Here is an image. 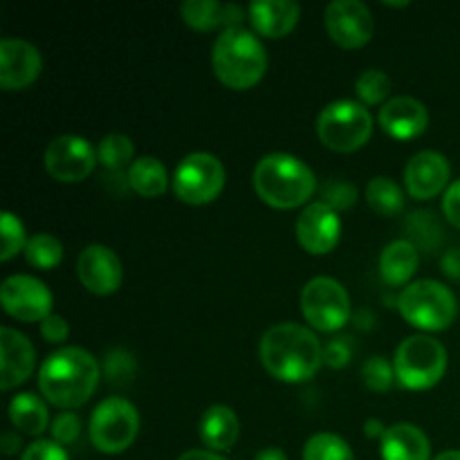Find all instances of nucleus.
I'll return each mask as SVG.
<instances>
[{
	"label": "nucleus",
	"mask_w": 460,
	"mask_h": 460,
	"mask_svg": "<svg viewBox=\"0 0 460 460\" xmlns=\"http://www.w3.org/2000/svg\"><path fill=\"white\" fill-rule=\"evenodd\" d=\"M261 362L281 382H305L323 364V346L313 331L295 322L277 323L261 337Z\"/></svg>",
	"instance_id": "obj_1"
},
{
	"label": "nucleus",
	"mask_w": 460,
	"mask_h": 460,
	"mask_svg": "<svg viewBox=\"0 0 460 460\" xmlns=\"http://www.w3.org/2000/svg\"><path fill=\"white\" fill-rule=\"evenodd\" d=\"M99 385V364L88 350L66 346L48 355L39 371V389L49 404L76 409L90 400Z\"/></svg>",
	"instance_id": "obj_2"
},
{
	"label": "nucleus",
	"mask_w": 460,
	"mask_h": 460,
	"mask_svg": "<svg viewBox=\"0 0 460 460\" xmlns=\"http://www.w3.org/2000/svg\"><path fill=\"white\" fill-rule=\"evenodd\" d=\"M252 182L261 200L274 209H295L305 205L317 189L310 166L290 153H270L261 157Z\"/></svg>",
	"instance_id": "obj_3"
},
{
	"label": "nucleus",
	"mask_w": 460,
	"mask_h": 460,
	"mask_svg": "<svg viewBox=\"0 0 460 460\" xmlns=\"http://www.w3.org/2000/svg\"><path fill=\"white\" fill-rule=\"evenodd\" d=\"M214 75L227 88L247 90L263 79L268 70V52L263 43L245 27L223 30L211 48Z\"/></svg>",
	"instance_id": "obj_4"
},
{
	"label": "nucleus",
	"mask_w": 460,
	"mask_h": 460,
	"mask_svg": "<svg viewBox=\"0 0 460 460\" xmlns=\"http://www.w3.org/2000/svg\"><path fill=\"white\" fill-rule=\"evenodd\" d=\"M398 310L411 326L420 331H445L452 326L458 313L456 295L445 283L434 279H420L398 295Z\"/></svg>",
	"instance_id": "obj_5"
},
{
	"label": "nucleus",
	"mask_w": 460,
	"mask_h": 460,
	"mask_svg": "<svg viewBox=\"0 0 460 460\" xmlns=\"http://www.w3.org/2000/svg\"><path fill=\"white\" fill-rule=\"evenodd\" d=\"M395 377L404 389L425 391L438 385L447 371V350L429 335L407 337L395 349Z\"/></svg>",
	"instance_id": "obj_6"
},
{
	"label": "nucleus",
	"mask_w": 460,
	"mask_h": 460,
	"mask_svg": "<svg viewBox=\"0 0 460 460\" xmlns=\"http://www.w3.org/2000/svg\"><path fill=\"white\" fill-rule=\"evenodd\" d=\"M373 117L362 103L340 99L319 112L317 135L323 146L337 153H350L362 148L371 139Z\"/></svg>",
	"instance_id": "obj_7"
},
{
	"label": "nucleus",
	"mask_w": 460,
	"mask_h": 460,
	"mask_svg": "<svg viewBox=\"0 0 460 460\" xmlns=\"http://www.w3.org/2000/svg\"><path fill=\"white\" fill-rule=\"evenodd\" d=\"M139 413L126 398H106L90 416V443L102 454H121L135 443Z\"/></svg>",
	"instance_id": "obj_8"
},
{
	"label": "nucleus",
	"mask_w": 460,
	"mask_h": 460,
	"mask_svg": "<svg viewBox=\"0 0 460 460\" xmlns=\"http://www.w3.org/2000/svg\"><path fill=\"white\" fill-rule=\"evenodd\" d=\"M301 313L314 331H341L350 319V296L335 279L314 277L301 290Z\"/></svg>",
	"instance_id": "obj_9"
},
{
	"label": "nucleus",
	"mask_w": 460,
	"mask_h": 460,
	"mask_svg": "<svg viewBox=\"0 0 460 460\" xmlns=\"http://www.w3.org/2000/svg\"><path fill=\"white\" fill-rule=\"evenodd\" d=\"M223 187V162L211 153H191L175 166L173 191L187 205H207L220 196Z\"/></svg>",
	"instance_id": "obj_10"
},
{
	"label": "nucleus",
	"mask_w": 460,
	"mask_h": 460,
	"mask_svg": "<svg viewBox=\"0 0 460 460\" xmlns=\"http://www.w3.org/2000/svg\"><path fill=\"white\" fill-rule=\"evenodd\" d=\"M0 304L18 322H43L52 314V292L30 274H13L3 281Z\"/></svg>",
	"instance_id": "obj_11"
},
{
	"label": "nucleus",
	"mask_w": 460,
	"mask_h": 460,
	"mask_svg": "<svg viewBox=\"0 0 460 460\" xmlns=\"http://www.w3.org/2000/svg\"><path fill=\"white\" fill-rule=\"evenodd\" d=\"M97 151L88 139L79 135H61L52 139L45 151V169L54 180L63 184L81 182L88 178L97 164Z\"/></svg>",
	"instance_id": "obj_12"
},
{
	"label": "nucleus",
	"mask_w": 460,
	"mask_h": 460,
	"mask_svg": "<svg viewBox=\"0 0 460 460\" xmlns=\"http://www.w3.org/2000/svg\"><path fill=\"white\" fill-rule=\"evenodd\" d=\"M323 22H326L328 36L344 49L362 48L371 40L373 31H376L371 9L359 0H335V3H331L323 13Z\"/></svg>",
	"instance_id": "obj_13"
},
{
	"label": "nucleus",
	"mask_w": 460,
	"mask_h": 460,
	"mask_svg": "<svg viewBox=\"0 0 460 460\" xmlns=\"http://www.w3.org/2000/svg\"><path fill=\"white\" fill-rule=\"evenodd\" d=\"M341 236V220L326 202H313L305 207L296 220V238L305 252L314 256L328 254L335 250Z\"/></svg>",
	"instance_id": "obj_14"
},
{
	"label": "nucleus",
	"mask_w": 460,
	"mask_h": 460,
	"mask_svg": "<svg viewBox=\"0 0 460 460\" xmlns=\"http://www.w3.org/2000/svg\"><path fill=\"white\" fill-rule=\"evenodd\" d=\"M76 272H79L85 290L102 296L112 295L121 286V279H124L119 256L106 245L85 247L79 254V261H76Z\"/></svg>",
	"instance_id": "obj_15"
},
{
	"label": "nucleus",
	"mask_w": 460,
	"mask_h": 460,
	"mask_svg": "<svg viewBox=\"0 0 460 460\" xmlns=\"http://www.w3.org/2000/svg\"><path fill=\"white\" fill-rule=\"evenodd\" d=\"M40 52L22 39L0 40V85L4 90H21L34 84L40 75Z\"/></svg>",
	"instance_id": "obj_16"
},
{
	"label": "nucleus",
	"mask_w": 460,
	"mask_h": 460,
	"mask_svg": "<svg viewBox=\"0 0 460 460\" xmlns=\"http://www.w3.org/2000/svg\"><path fill=\"white\" fill-rule=\"evenodd\" d=\"M449 175H452V166L443 153L420 151L409 160L404 169V184L411 198L429 200L447 187Z\"/></svg>",
	"instance_id": "obj_17"
},
{
	"label": "nucleus",
	"mask_w": 460,
	"mask_h": 460,
	"mask_svg": "<svg viewBox=\"0 0 460 460\" xmlns=\"http://www.w3.org/2000/svg\"><path fill=\"white\" fill-rule=\"evenodd\" d=\"M0 386L3 391L22 385L34 373L36 353L31 341L13 328H0Z\"/></svg>",
	"instance_id": "obj_18"
},
{
	"label": "nucleus",
	"mask_w": 460,
	"mask_h": 460,
	"mask_svg": "<svg viewBox=\"0 0 460 460\" xmlns=\"http://www.w3.org/2000/svg\"><path fill=\"white\" fill-rule=\"evenodd\" d=\"M380 126L395 139H413L429 126V111L413 97H395L380 108Z\"/></svg>",
	"instance_id": "obj_19"
},
{
	"label": "nucleus",
	"mask_w": 460,
	"mask_h": 460,
	"mask_svg": "<svg viewBox=\"0 0 460 460\" xmlns=\"http://www.w3.org/2000/svg\"><path fill=\"white\" fill-rule=\"evenodd\" d=\"M252 27L268 39H283L295 30L301 4L295 0H256L247 7Z\"/></svg>",
	"instance_id": "obj_20"
},
{
	"label": "nucleus",
	"mask_w": 460,
	"mask_h": 460,
	"mask_svg": "<svg viewBox=\"0 0 460 460\" xmlns=\"http://www.w3.org/2000/svg\"><path fill=\"white\" fill-rule=\"evenodd\" d=\"M184 22L193 30L211 31L216 27L225 25V30L241 27L245 21V12L238 4H223L218 0H187L180 4Z\"/></svg>",
	"instance_id": "obj_21"
},
{
	"label": "nucleus",
	"mask_w": 460,
	"mask_h": 460,
	"mask_svg": "<svg viewBox=\"0 0 460 460\" xmlns=\"http://www.w3.org/2000/svg\"><path fill=\"white\" fill-rule=\"evenodd\" d=\"M431 445L425 431L416 425L400 422L382 436V460H429Z\"/></svg>",
	"instance_id": "obj_22"
},
{
	"label": "nucleus",
	"mask_w": 460,
	"mask_h": 460,
	"mask_svg": "<svg viewBox=\"0 0 460 460\" xmlns=\"http://www.w3.org/2000/svg\"><path fill=\"white\" fill-rule=\"evenodd\" d=\"M238 431H241V425H238L236 413L225 404H211L198 422L200 440L216 452H225L232 447L238 440Z\"/></svg>",
	"instance_id": "obj_23"
},
{
	"label": "nucleus",
	"mask_w": 460,
	"mask_h": 460,
	"mask_svg": "<svg viewBox=\"0 0 460 460\" xmlns=\"http://www.w3.org/2000/svg\"><path fill=\"white\" fill-rule=\"evenodd\" d=\"M418 263H420V256L411 241H394L382 250L380 274L386 286H409Z\"/></svg>",
	"instance_id": "obj_24"
},
{
	"label": "nucleus",
	"mask_w": 460,
	"mask_h": 460,
	"mask_svg": "<svg viewBox=\"0 0 460 460\" xmlns=\"http://www.w3.org/2000/svg\"><path fill=\"white\" fill-rule=\"evenodd\" d=\"M9 420L18 431L27 436H40L48 429L49 422L48 407L34 394H18L9 402Z\"/></svg>",
	"instance_id": "obj_25"
},
{
	"label": "nucleus",
	"mask_w": 460,
	"mask_h": 460,
	"mask_svg": "<svg viewBox=\"0 0 460 460\" xmlns=\"http://www.w3.org/2000/svg\"><path fill=\"white\" fill-rule=\"evenodd\" d=\"M128 184L135 193L144 198H157L166 191L169 187V178H166V169L157 157L144 155L137 157L133 164L128 166Z\"/></svg>",
	"instance_id": "obj_26"
},
{
	"label": "nucleus",
	"mask_w": 460,
	"mask_h": 460,
	"mask_svg": "<svg viewBox=\"0 0 460 460\" xmlns=\"http://www.w3.org/2000/svg\"><path fill=\"white\" fill-rule=\"evenodd\" d=\"M367 202L376 214L391 218L404 209V193L395 180L380 175L367 184Z\"/></svg>",
	"instance_id": "obj_27"
},
{
	"label": "nucleus",
	"mask_w": 460,
	"mask_h": 460,
	"mask_svg": "<svg viewBox=\"0 0 460 460\" xmlns=\"http://www.w3.org/2000/svg\"><path fill=\"white\" fill-rule=\"evenodd\" d=\"M27 263L39 270H52L63 261V245L52 234H34L25 245Z\"/></svg>",
	"instance_id": "obj_28"
},
{
	"label": "nucleus",
	"mask_w": 460,
	"mask_h": 460,
	"mask_svg": "<svg viewBox=\"0 0 460 460\" xmlns=\"http://www.w3.org/2000/svg\"><path fill=\"white\" fill-rule=\"evenodd\" d=\"M304 460H355L353 449L337 434H314L305 443Z\"/></svg>",
	"instance_id": "obj_29"
},
{
	"label": "nucleus",
	"mask_w": 460,
	"mask_h": 460,
	"mask_svg": "<svg viewBox=\"0 0 460 460\" xmlns=\"http://www.w3.org/2000/svg\"><path fill=\"white\" fill-rule=\"evenodd\" d=\"M135 146L130 137L119 133L106 135L97 146V157L108 171H121L126 164H133Z\"/></svg>",
	"instance_id": "obj_30"
},
{
	"label": "nucleus",
	"mask_w": 460,
	"mask_h": 460,
	"mask_svg": "<svg viewBox=\"0 0 460 460\" xmlns=\"http://www.w3.org/2000/svg\"><path fill=\"white\" fill-rule=\"evenodd\" d=\"M355 93L367 106L382 103L391 93V79L382 70H364L355 81Z\"/></svg>",
	"instance_id": "obj_31"
},
{
	"label": "nucleus",
	"mask_w": 460,
	"mask_h": 460,
	"mask_svg": "<svg viewBox=\"0 0 460 460\" xmlns=\"http://www.w3.org/2000/svg\"><path fill=\"white\" fill-rule=\"evenodd\" d=\"M0 236H3V250H0V261H9L18 254L21 250H25L27 238H25V227H22L21 218L13 216L12 211H4L0 216Z\"/></svg>",
	"instance_id": "obj_32"
},
{
	"label": "nucleus",
	"mask_w": 460,
	"mask_h": 460,
	"mask_svg": "<svg viewBox=\"0 0 460 460\" xmlns=\"http://www.w3.org/2000/svg\"><path fill=\"white\" fill-rule=\"evenodd\" d=\"M362 380L371 391H376V394H385V391H389L391 386H394V382L398 380V377H395V368L389 359L371 358L364 362Z\"/></svg>",
	"instance_id": "obj_33"
},
{
	"label": "nucleus",
	"mask_w": 460,
	"mask_h": 460,
	"mask_svg": "<svg viewBox=\"0 0 460 460\" xmlns=\"http://www.w3.org/2000/svg\"><path fill=\"white\" fill-rule=\"evenodd\" d=\"M103 371L111 385L121 386L135 376V358L124 349H112L106 353V362H103Z\"/></svg>",
	"instance_id": "obj_34"
},
{
	"label": "nucleus",
	"mask_w": 460,
	"mask_h": 460,
	"mask_svg": "<svg viewBox=\"0 0 460 460\" xmlns=\"http://www.w3.org/2000/svg\"><path fill=\"white\" fill-rule=\"evenodd\" d=\"M322 202H326L335 211L350 209L358 200V191H355L353 184L344 182V180H328L322 187Z\"/></svg>",
	"instance_id": "obj_35"
},
{
	"label": "nucleus",
	"mask_w": 460,
	"mask_h": 460,
	"mask_svg": "<svg viewBox=\"0 0 460 460\" xmlns=\"http://www.w3.org/2000/svg\"><path fill=\"white\" fill-rule=\"evenodd\" d=\"M49 434H52L54 443H58L61 447H63V445L75 443V440L79 438V434H81L79 416H76V413H72V411L58 413V416L52 420V425H49Z\"/></svg>",
	"instance_id": "obj_36"
},
{
	"label": "nucleus",
	"mask_w": 460,
	"mask_h": 460,
	"mask_svg": "<svg viewBox=\"0 0 460 460\" xmlns=\"http://www.w3.org/2000/svg\"><path fill=\"white\" fill-rule=\"evenodd\" d=\"M350 358H353L350 337H335L323 346V364H328L331 368H344L350 362Z\"/></svg>",
	"instance_id": "obj_37"
},
{
	"label": "nucleus",
	"mask_w": 460,
	"mask_h": 460,
	"mask_svg": "<svg viewBox=\"0 0 460 460\" xmlns=\"http://www.w3.org/2000/svg\"><path fill=\"white\" fill-rule=\"evenodd\" d=\"M21 460H70L67 452L54 440H36L22 452Z\"/></svg>",
	"instance_id": "obj_38"
},
{
	"label": "nucleus",
	"mask_w": 460,
	"mask_h": 460,
	"mask_svg": "<svg viewBox=\"0 0 460 460\" xmlns=\"http://www.w3.org/2000/svg\"><path fill=\"white\" fill-rule=\"evenodd\" d=\"M40 335L49 344H61L70 335V326H67L66 317H61V314H49L48 319L40 322Z\"/></svg>",
	"instance_id": "obj_39"
},
{
	"label": "nucleus",
	"mask_w": 460,
	"mask_h": 460,
	"mask_svg": "<svg viewBox=\"0 0 460 460\" xmlns=\"http://www.w3.org/2000/svg\"><path fill=\"white\" fill-rule=\"evenodd\" d=\"M443 211L445 218H447L454 227L460 229V180L449 184L447 191H445Z\"/></svg>",
	"instance_id": "obj_40"
},
{
	"label": "nucleus",
	"mask_w": 460,
	"mask_h": 460,
	"mask_svg": "<svg viewBox=\"0 0 460 460\" xmlns=\"http://www.w3.org/2000/svg\"><path fill=\"white\" fill-rule=\"evenodd\" d=\"M443 270L447 277H460V250H449L447 254L443 256Z\"/></svg>",
	"instance_id": "obj_41"
},
{
	"label": "nucleus",
	"mask_w": 460,
	"mask_h": 460,
	"mask_svg": "<svg viewBox=\"0 0 460 460\" xmlns=\"http://www.w3.org/2000/svg\"><path fill=\"white\" fill-rule=\"evenodd\" d=\"M0 449H3L4 456H13V454L21 449V438L13 431H4L3 438H0Z\"/></svg>",
	"instance_id": "obj_42"
},
{
	"label": "nucleus",
	"mask_w": 460,
	"mask_h": 460,
	"mask_svg": "<svg viewBox=\"0 0 460 460\" xmlns=\"http://www.w3.org/2000/svg\"><path fill=\"white\" fill-rule=\"evenodd\" d=\"M364 431H367L368 438H380L382 440V436L386 434V427H385V422L377 420V418H368L367 425H364Z\"/></svg>",
	"instance_id": "obj_43"
},
{
	"label": "nucleus",
	"mask_w": 460,
	"mask_h": 460,
	"mask_svg": "<svg viewBox=\"0 0 460 460\" xmlns=\"http://www.w3.org/2000/svg\"><path fill=\"white\" fill-rule=\"evenodd\" d=\"M178 460H227V458L218 456L216 452H205V449H189V452H184Z\"/></svg>",
	"instance_id": "obj_44"
},
{
	"label": "nucleus",
	"mask_w": 460,
	"mask_h": 460,
	"mask_svg": "<svg viewBox=\"0 0 460 460\" xmlns=\"http://www.w3.org/2000/svg\"><path fill=\"white\" fill-rule=\"evenodd\" d=\"M254 460H288V456H286V452H283V449L265 447V449H261L259 454H256Z\"/></svg>",
	"instance_id": "obj_45"
},
{
	"label": "nucleus",
	"mask_w": 460,
	"mask_h": 460,
	"mask_svg": "<svg viewBox=\"0 0 460 460\" xmlns=\"http://www.w3.org/2000/svg\"><path fill=\"white\" fill-rule=\"evenodd\" d=\"M434 460H460V449H449V452L438 454Z\"/></svg>",
	"instance_id": "obj_46"
},
{
	"label": "nucleus",
	"mask_w": 460,
	"mask_h": 460,
	"mask_svg": "<svg viewBox=\"0 0 460 460\" xmlns=\"http://www.w3.org/2000/svg\"><path fill=\"white\" fill-rule=\"evenodd\" d=\"M386 4H389V7H407L409 3H386Z\"/></svg>",
	"instance_id": "obj_47"
}]
</instances>
